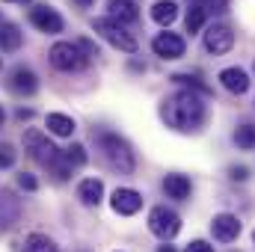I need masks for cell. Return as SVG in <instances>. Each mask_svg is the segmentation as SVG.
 Wrapping results in <instances>:
<instances>
[{"instance_id":"9c48e42d","label":"cell","mask_w":255,"mask_h":252,"mask_svg":"<svg viewBox=\"0 0 255 252\" xmlns=\"http://www.w3.org/2000/svg\"><path fill=\"white\" fill-rule=\"evenodd\" d=\"M30 24L39 30V33H63L65 30V21L63 15L51 6H33L30 9Z\"/></svg>"},{"instance_id":"ac0fdd59","label":"cell","mask_w":255,"mask_h":252,"mask_svg":"<svg viewBox=\"0 0 255 252\" xmlns=\"http://www.w3.org/2000/svg\"><path fill=\"white\" fill-rule=\"evenodd\" d=\"M151 18L160 24V27H169L175 18H178V3L175 0H157L151 6Z\"/></svg>"},{"instance_id":"5b68a950","label":"cell","mask_w":255,"mask_h":252,"mask_svg":"<svg viewBox=\"0 0 255 252\" xmlns=\"http://www.w3.org/2000/svg\"><path fill=\"white\" fill-rule=\"evenodd\" d=\"M24 148H27V154L36 160V163H42V166H54L57 163V157H60V148L42 133V130H36V127H30L27 133H24Z\"/></svg>"},{"instance_id":"3957f363","label":"cell","mask_w":255,"mask_h":252,"mask_svg":"<svg viewBox=\"0 0 255 252\" xmlns=\"http://www.w3.org/2000/svg\"><path fill=\"white\" fill-rule=\"evenodd\" d=\"M92 30L104 39V42H110L113 48H119V51H125V54H136V39H133V33H128L125 24H119L116 18H92Z\"/></svg>"},{"instance_id":"f546056e","label":"cell","mask_w":255,"mask_h":252,"mask_svg":"<svg viewBox=\"0 0 255 252\" xmlns=\"http://www.w3.org/2000/svg\"><path fill=\"white\" fill-rule=\"evenodd\" d=\"M184 252H214V247H211L208 241H190Z\"/></svg>"},{"instance_id":"6da1fadb","label":"cell","mask_w":255,"mask_h":252,"mask_svg":"<svg viewBox=\"0 0 255 252\" xmlns=\"http://www.w3.org/2000/svg\"><path fill=\"white\" fill-rule=\"evenodd\" d=\"M160 116H163L166 125L175 127V130H196L205 122V104H202V98L196 92L184 89V92H175V95H169L163 101Z\"/></svg>"},{"instance_id":"52a82bcc","label":"cell","mask_w":255,"mask_h":252,"mask_svg":"<svg viewBox=\"0 0 255 252\" xmlns=\"http://www.w3.org/2000/svg\"><path fill=\"white\" fill-rule=\"evenodd\" d=\"M202 42H205V51L208 54H229L235 48V33L226 24H211L205 30V39Z\"/></svg>"},{"instance_id":"2e32d148","label":"cell","mask_w":255,"mask_h":252,"mask_svg":"<svg viewBox=\"0 0 255 252\" xmlns=\"http://www.w3.org/2000/svg\"><path fill=\"white\" fill-rule=\"evenodd\" d=\"M101 196H104V184H101L98 178H83V181L77 184V199H80L86 208H95V205L101 202Z\"/></svg>"},{"instance_id":"4dcf8cb0","label":"cell","mask_w":255,"mask_h":252,"mask_svg":"<svg viewBox=\"0 0 255 252\" xmlns=\"http://www.w3.org/2000/svg\"><path fill=\"white\" fill-rule=\"evenodd\" d=\"M30 116H33V110H24V107L18 110V119H30Z\"/></svg>"},{"instance_id":"ba28073f","label":"cell","mask_w":255,"mask_h":252,"mask_svg":"<svg viewBox=\"0 0 255 252\" xmlns=\"http://www.w3.org/2000/svg\"><path fill=\"white\" fill-rule=\"evenodd\" d=\"M151 51L160 57V60H181L184 51H187V42L178 36V33H157L151 39Z\"/></svg>"},{"instance_id":"d6986e66","label":"cell","mask_w":255,"mask_h":252,"mask_svg":"<svg viewBox=\"0 0 255 252\" xmlns=\"http://www.w3.org/2000/svg\"><path fill=\"white\" fill-rule=\"evenodd\" d=\"M107 6H110V18H116L119 24H122V21H125V24L139 21V12H136V6H133L130 0H110Z\"/></svg>"},{"instance_id":"484cf974","label":"cell","mask_w":255,"mask_h":252,"mask_svg":"<svg viewBox=\"0 0 255 252\" xmlns=\"http://www.w3.org/2000/svg\"><path fill=\"white\" fill-rule=\"evenodd\" d=\"M15 148L9 145V142H0V169H9V166H15Z\"/></svg>"},{"instance_id":"83f0119b","label":"cell","mask_w":255,"mask_h":252,"mask_svg":"<svg viewBox=\"0 0 255 252\" xmlns=\"http://www.w3.org/2000/svg\"><path fill=\"white\" fill-rule=\"evenodd\" d=\"M77 48H80L86 57H98V45H95V42H89V39H80V42H77Z\"/></svg>"},{"instance_id":"4316f807","label":"cell","mask_w":255,"mask_h":252,"mask_svg":"<svg viewBox=\"0 0 255 252\" xmlns=\"http://www.w3.org/2000/svg\"><path fill=\"white\" fill-rule=\"evenodd\" d=\"M18 187L27 190V193H33V190H39V181H36L30 172H21V175H18Z\"/></svg>"},{"instance_id":"4fadbf2b","label":"cell","mask_w":255,"mask_h":252,"mask_svg":"<svg viewBox=\"0 0 255 252\" xmlns=\"http://www.w3.org/2000/svg\"><path fill=\"white\" fill-rule=\"evenodd\" d=\"M9 89L18 92V95H33V92L39 89V77H36L30 68L18 65V68H12V74H9Z\"/></svg>"},{"instance_id":"603a6c76","label":"cell","mask_w":255,"mask_h":252,"mask_svg":"<svg viewBox=\"0 0 255 252\" xmlns=\"http://www.w3.org/2000/svg\"><path fill=\"white\" fill-rule=\"evenodd\" d=\"M60 157H63V163L68 166V169H77V166L86 163V148H83L80 142H71L65 151H60Z\"/></svg>"},{"instance_id":"277c9868","label":"cell","mask_w":255,"mask_h":252,"mask_svg":"<svg viewBox=\"0 0 255 252\" xmlns=\"http://www.w3.org/2000/svg\"><path fill=\"white\" fill-rule=\"evenodd\" d=\"M48 57H51V65L57 71H83L89 65V57L77 48V42H57V45H51Z\"/></svg>"},{"instance_id":"d6a6232c","label":"cell","mask_w":255,"mask_h":252,"mask_svg":"<svg viewBox=\"0 0 255 252\" xmlns=\"http://www.w3.org/2000/svg\"><path fill=\"white\" fill-rule=\"evenodd\" d=\"M74 3H77V6H92L95 0H74Z\"/></svg>"},{"instance_id":"836d02e7","label":"cell","mask_w":255,"mask_h":252,"mask_svg":"<svg viewBox=\"0 0 255 252\" xmlns=\"http://www.w3.org/2000/svg\"><path fill=\"white\" fill-rule=\"evenodd\" d=\"M3 119H6V113H3V107H0V125H3Z\"/></svg>"},{"instance_id":"ffe728a7","label":"cell","mask_w":255,"mask_h":252,"mask_svg":"<svg viewBox=\"0 0 255 252\" xmlns=\"http://www.w3.org/2000/svg\"><path fill=\"white\" fill-rule=\"evenodd\" d=\"M48 130L54 136H71L74 133V119L65 113H48Z\"/></svg>"},{"instance_id":"44dd1931","label":"cell","mask_w":255,"mask_h":252,"mask_svg":"<svg viewBox=\"0 0 255 252\" xmlns=\"http://www.w3.org/2000/svg\"><path fill=\"white\" fill-rule=\"evenodd\" d=\"M24 252H60V247H57L48 235L33 232V235H27V241H24Z\"/></svg>"},{"instance_id":"cb8c5ba5","label":"cell","mask_w":255,"mask_h":252,"mask_svg":"<svg viewBox=\"0 0 255 252\" xmlns=\"http://www.w3.org/2000/svg\"><path fill=\"white\" fill-rule=\"evenodd\" d=\"M205 21H208V9H202V6L193 3L190 12H187V33H199L205 27Z\"/></svg>"},{"instance_id":"e0dca14e","label":"cell","mask_w":255,"mask_h":252,"mask_svg":"<svg viewBox=\"0 0 255 252\" xmlns=\"http://www.w3.org/2000/svg\"><path fill=\"white\" fill-rule=\"evenodd\" d=\"M21 39H24V33H21L18 24H12V21H0V51H6V54L18 51V48H21Z\"/></svg>"},{"instance_id":"1f68e13d","label":"cell","mask_w":255,"mask_h":252,"mask_svg":"<svg viewBox=\"0 0 255 252\" xmlns=\"http://www.w3.org/2000/svg\"><path fill=\"white\" fill-rule=\"evenodd\" d=\"M157 252H175V247H166L163 244V247H157Z\"/></svg>"},{"instance_id":"f1b7e54d","label":"cell","mask_w":255,"mask_h":252,"mask_svg":"<svg viewBox=\"0 0 255 252\" xmlns=\"http://www.w3.org/2000/svg\"><path fill=\"white\" fill-rule=\"evenodd\" d=\"M229 175H232V181H247L250 178V169L247 166H229Z\"/></svg>"},{"instance_id":"8992f818","label":"cell","mask_w":255,"mask_h":252,"mask_svg":"<svg viewBox=\"0 0 255 252\" xmlns=\"http://www.w3.org/2000/svg\"><path fill=\"white\" fill-rule=\"evenodd\" d=\"M148 232H151L154 238H160V241H172V238L181 232V217H178L172 208L157 205V208H151V214H148Z\"/></svg>"},{"instance_id":"e575fe53","label":"cell","mask_w":255,"mask_h":252,"mask_svg":"<svg viewBox=\"0 0 255 252\" xmlns=\"http://www.w3.org/2000/svg\"><path fill=\"white\" fill-rule=\"evenodd\" d=\"M6 3H30V0H6Z\"/></svg>"},{"instance_id":"d590c367","label":"cell","mask_w":255,"mask_h":252,"mask_svg":"<svg viewBox=\"0 0 255 252\" xmlns=\"http://www.w3.org/2000/svg\"><path fill=\"white\" fill-rule=\"evenodd\" d=\"M0 65H3V57H0Z\"/></svg>"},{"instance_id":"30bf717a","label":"cell","mask_w":255,"mask_h":252,"mask_svg":"<svg viewBox=\"0 0 255 252\" xmlns=\"http://www.w3.org/2000/svg\"><path fill=\"white\" fill-rule=\"evenodd\" d=\"M211 235H214V241H220V244H232V241H238V235H241V220H238L235 214H217V217L211 220Z\"/></svg>"},{"instance_id":"7402d4cb","label":"cell","mask_w":255,"mask_h":252,"mask_svg":"<svg viewBox=\"0 0 255 252\" xmlns=\"http://www.w3.org/2000/svg\"><path fill=\"white\" fill-rule=\"evenodd\" d=\"M169 80H172V83H178V86H187V89L196 92V95H211V86H208V83H202V80H199V74H172Z\"/></svg>"},{"instance_id":"d4e9b609","label":"cell","mask_w":255,"mask_h":252,"mask_svg":"<svg viewBox=\"0 0 255 252\" xmlns=\"http://www.w3.org/2000/svg\"><path fill=\"white\" fill-rule=\"evenodd\" d=\"M235 142H238V148H255V125H241L235 130Z\"/></svg>"},{"instance_id":"8d00e7d4","label":"cell","mask_w":255,"mask_h":252,"mask_svg":"<svg viewBox=\"0 0 255 252\" xmlns=\"http://www.w3.org/2000/svg\"><path fill=\"white\" fill-rule=\"evenodd\" d=\"M253 238H255V235H253Z\"/></svg>"},{"instance_id":"9a60e30c","label":"cell","mask_w":255,"mask_h":252,"mask_svg":"<svg viewBox=\"0 0 255 252\" xmlns=\"http://www.w3.org/2000/svg\"><path fill=\"white\" fill-rule=\"evenodd\" d=\"M163 193H166L169 199H175V202H184V199H190L193 184H190V178H187V175L172 172V175H166V178H163Z\"/></svg>"},{"instance_id":"7c38bea8","label":"cell","mask_w":255,"mask_h":252,"mask_svg":"<svg viewBox=\"0 0 255 252\" xmlns=\"http://www.w3.org/2000/svg\"><path fill=\"white\" fill-rule=\"evenodd\" d=\"M18 220H21V199H15V193L9 190H0V232H9Z\"/></svg>"},{"instance_id":"7a4b0ae2","label":"cell","mask_w":255,"mask_h":252,"mask_svg":"<svg viewBox=\"0 0 255 252\" xmlns=\"http://www.w3.org/2000/svg\"><path fill=\"white\" fill-rule=\"evenodd\" d=\"M98 151H101L104 163H107L110 169L122 172V175H130V172L136 169L133 151H130V145H128V142L122 139V136H119V133H110V130L98 133Z\"/></svg>"},{"instance_id":"5bb4252c","label":"cell","mask_w":255,"mask_h":252,"mask_svg":"<svg viewBox=\"0 0 255 252\" xmlns=\"http://www.w3.org/2000/svg\"><path fill=\"white\" fill-rule=\"evenodd\" d=\"M220 83H223V89H229V92H235V95H244V92L250 89V74H247L244 68L232 65V68H223V71H220Z\"/></svg>"},{"instance_id":"8fae6325","label":"cell","mask_w":255,"mask_h":252,"mask_svg":"<svg viewBox=\"0 0 255 252\" xmlns=\"http://www.w3.org/2000/svg\"><path fill=\"white\" fill-rule=\"evenodd\" d=\"M110 205H113V211H116L119 217H133V214L142 208V196H139L136 190H130V187H116L113 190Z\"/></svg>"}]
</instances>
